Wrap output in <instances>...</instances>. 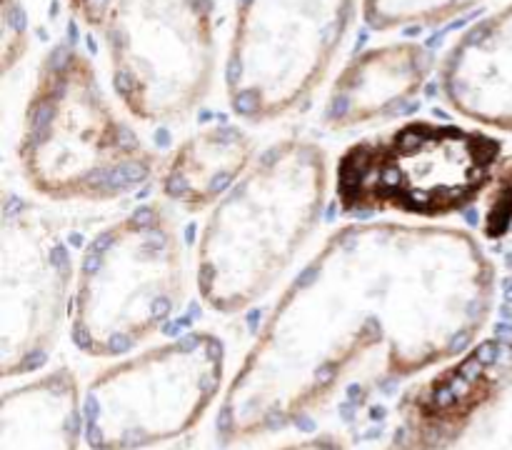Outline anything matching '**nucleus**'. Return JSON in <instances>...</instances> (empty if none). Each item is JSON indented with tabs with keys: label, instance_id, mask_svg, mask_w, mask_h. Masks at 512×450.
<instances>
[{
	"label": "nucleus",
	"instance_id": "obj_9",
	"mask_svg": "<svg viewBox=\"0 0 512 450\" xmlns=\"http://www.w3.org/2000/svg\"><path fill=\"white\" fill-rule=\"evenodd\" d=\"M75 268L58 230L20 200L0 225V375L38 368L70 318Z\"/></svg>",
	"mask_w": 512,
	"mask_h": 450
},
{
	"label": "nucleus",
	"instance_id": "obj_6",
	"mask_svg": "<svg viewBox=\"0 0 512 450\" xmlns=\"http://www.w3.org/2000/svg\"><path fill=\"white\" fill-rule=\"evenodd\" d=\"M503 160V143L478 128L410 120L343 150L335 200L348 215L450 218L473 208Z\"/></svg>",
	"mask_w": 512,
	"mask_h": 450
},
{
	"label": "nucleus",
	"instance_id": "obj_4",
	"mask_svg": "<svg viewBox=\"0 0 512 450\" xmlns=\"http://www.w3.org/2000/svg\"><path fill=\"white\" fill-rule=\"evenodd\" d=\"M185 298L183 240L158 205L100 230L75 270L70 335L90 358H118L160 333Z\"/></svg>",
	"mask_w": 512,
	"mask_h": 450
},
{
	"label": "nucleus",
	"instance_id": "obj_5",
	"mask_svg": "<svg viewBox=\"0 0 512 450\" xmlns=\"http://www.w3.org/2000/svg\"><path fill=\"white\" fill-rule=\"evenodd\" d=\"M70 13L103 43L110 83L135 120L188 118L215 83L213 0H68Z\"/></svg>",
	"mask_w": 512,
	"mask_h": 450
},
{
	"label": "nucleus",
	"instance_id": "obj_16",
	"mask_svg": "<svg viewBox=\"0 0 512 450\" xmlns=\"http://www.w3.org/2000/svg\"><path fill=\"white\" fill-rule=\"evenodd\" d=\"M0 63L10 73L28 48V25L18 0H0Z\"/></svg>",
	"mask_w": 512,
	"mask_h": 450
},
{
	"label": "nucleus",
	"instance_id": "obj_7",
	"mask_svg": "<svg viewBox=\"0 0 512 450\" xmlns=\"http://www.w3.org/2000/svg\"><path fill=\"white\" fill-rule=\"evenodd\" d=\"M225 343L215 333L180 335L100 370L83 393L93 450H143L190 433L218 400Z\"/></svg>",
	"mask_w": 512,
	"mask_h": 450
},
{
	"label": "nucleus",
	"instance_id": "obj_12",
	"mask_svg": "<svg viewBox=\"0 0 512 450\" xmlns=\"http://www.w3.org/2000/svg\"><path fill=\"white\" fill-rule=\"evenodd\" d=\"M433 73V53L413 40L385 43L355 55L338 73L325 103L333 130L378 123L408 108Z\"/></svg>",
	"mask_w": 512,
	"mask_h": 450
},
{
	"label": "nucleus",
	"instance_id": "obj_11",
	"mask_svg": "<svg viewBox=\"0 0 512 450\" xmlns=\"http://www.w3.org/2000/svg\"><path fill=\"white\" fill-rule=\"evenodd\" d=\"M440 90L470 123L512 133V3L455 40L440 65Z\"/></svg>",
	"mask_w": 512,
	"mask_h": 450
},
{
	"label": "nucleus",
	"instance_id": "obj_2",
	"mask_svg": "<svg viewBox=\"0 0 512 450\" xmlns=\"http://www.w3.org/2000/svg\"><path fill=\"white\" fill-rule=\"evenodd\" d=\"M328 180L318 143L285 138L210 208L195 260L210 310L240 313L273 288L318 225Z\"/></svg>",
	"mask_w": 512,
	"mask_h": 450
},
{
	"label": "nucleus",
	"instance_id": "obj_1",
	"mask_svg": "<svg viewBox=\"0 0 512 450\" xmlns=\"http://www.w3.org/2000/svg\"><path fill=\"white\" fill-rule=\"evenodd\" d=\"M495 268L478 238L395 220L335 230L260 325L218 410L225 445L313 413L370 350L398 378L460 358L495 308Z\"/></svg>",
	"mask_w": 512,
	"mask_h": 450
},
{
	"label": "nucleus",
	"instance_id": "obj_8",
	"mask_svg": "<svg viewBox=\"0 0 512 450\" xmlns=\"http://www.w3.org/2000/svg\"><path fill=\"white\" fill-rule=\"evenodd\" d=\"M358 0H238L225 95L235 115L268 123L313 98L333 68Z\"/></svg>",
	"mask_w": 512,
	"mask_h": 450
},
{
	"label": "nucleus",
	"instance_id": "obj_15",
	"mask_svg": "<svg viewBox=\"0 0 512 450\" xmlns=\"http://www.w3.org/2000/svg\"><path fill=\"white\" fill-rule=\"evenodd\" d=\"M480 0H363V18L373 30H395L453 20L455 15L475 8Z\"/></svg>",
	"mask_w": 512,
	"mask_h": 450
},
{
	"label": "nucleus",
	"instance_id": "obj_14",
	"mask_svg": "<svg viewBox=\"0 0 512 450\" xmlns=\"http://www.w3.org/2000/svg\"><path fill=\"white\" fill-rule=\"evenodd\" d=\"M83 395L70 368H55L0 398V450H80Z\"/></svg>",
	"mask_w": 512,
	"mask_h": 450
},
{
	"label": "nucleus",
	"instance_id": "obj_17",
	"mask_svg": "<svg viewBox=\"0 0 512 450\" xmlns=\"http://www.w3.org/2000/svg\"><path fill=\"white\" fill-rule=\"evenodd\" d=\"M273 450H345V440L338 435H313V438L298 440V443H288L283 448Z\"/></svg>",
	"mask_w": 512,
	"mask_h": 450
},
{
	"label": "nucleus",
	"instance_id": "obj_13",
	"mask_svg": "<svg viewBox=\"0 0 512 450\" xmlns=\"http://www.w3.org/2000/svg\"><path fill=\"white\" fill-rule=\"evenodd\" d=\"M255 160V140L248 130L233 123L205 125L160 165V190L185 210L213 208Z\"/></svg>",
	"mask_w": 512,
	"mask_h": 450
},
{
	"label": "nucleus",
	"instance_id": "obj_3",
	"mask_svg": "<svg viewBox=\"0 0 512 450\" xmlns=\"http://www.w3.org/2000/svg\"><path fill=\"white\" fill-rule=\"evenodd\" d=\"M23 178L63 203H105L138 193L158 158L105 95L83 50L53 45L40 63L18 138Z\"/></svg>",
	"mask_w": 512,
	"mask_h": 450
},
{
	"label": "nucleus",
	"instance_id": "obj_10",
	"mask_svg": "<svg viewBox=\"0 0 512 450\" xmlns=\"http://www.w3.org/2000/svg\"><path fill=\"white\" fill-rule=\"evenodd\" d=\"M383 450H512V340L475 343L415 385Z\"/></svg>",
	"mask_w": 512,
	"mask_h": 450
}]
</instances>
